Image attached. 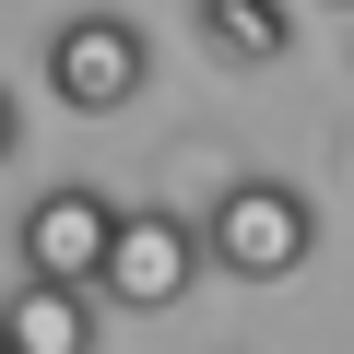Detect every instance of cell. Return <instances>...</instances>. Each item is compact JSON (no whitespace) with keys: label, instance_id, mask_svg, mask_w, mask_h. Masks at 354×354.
Segmentation results:
<instances>
[{"label":"cell","instance_id":"cell-9","mask_svg":"<svg viewBox=\"0 0 354 354\" xmlns=\"http://www.w3.org/2000/svg\"><path fill=\"white\" fill-rule=\"evenodd\" d=\"M342 12H354V0H342Z\"/></svg>","mask_w":354,"mask_h":354},{"label":"cell","instance_id":"cell-6","mask_svg":"<svg viewBox=\"0 0 354 354\" xmlns=\"http://www.w3.org/2000/svg\"><path fill=\"white\" fill-rule=\"evenodd\" d=\"M189 24H201V48H213L225 71L295 59V12H283V0H189Z\"/></svg>","mask_w":354,"mask_h":354},{"label":"cell","instance_id":"cell-1","mask_svg":"<svg viewBox=\"0 0 354 354\" xmlns=\"http://www.w3.org/2000/svg\"><path fill=\"white\" fill-rule=\"evenodd\" d=\"M201 272H213V225H189L177 201H130V213H118V248H106V272H95V295L130 307V319H177V307L201 295Z\"/></svg>","mask_w":354,"mask_h":354},{"label":"cell","instance_id":"cell-5","mask_svg":"<svg viewBox=\"0 0 354 354\" xmlns=\"http://www.w3.org/2000/svg\"><path fill=\"white\" fill-rule=\"evenodd\" d=\"M95 283H59V272H24L0 295V342L12 354H95Z\"/></svg>","mask_w":354,"mask_h":354},{"label":"cell","instance_id":"cell-7","mask_svg":"<svg viewBox=\"0 0 354 354\" xmlns=\"http://www.w3.org/2000/svg\"><path fill=\"white\" fill-rule=\"evenodd\" d=\"M24 153V106H12V83H0V165Z\"/></svg>","mask_w":354,"mask_h":354},{"label":"cell","instance_id":"cell-8","mask_svg":"<svg viewBox=\"0 0 354 354\" xmlns=\"http://www.w3.org/2000/svg\"><path fill=\"white\" fill-rule=\"evenodd\" d=\"M0 354H12V342H0Z\"/></svg>","mask_w":354,"mask_h":354},{"label":"cell","instance_id":"cell-2","mask_svg":"<svg viewBox=\"0 0 354 354\" xmlns=\"http://www.w3.org/2000/svg\"><path fill=\"white\" fill-rule=\"evenodd\" d=\"M201 225H213V272H236V283H295L319 260V201L295 177H225Z\"/></svg>","mask_w":354,"mask_h":354},{"label":"cell","instance_id":"cell-3","mask_svg":"<svg viewBox=\"0 0 354 354\" xmlns=\"http://www.w3.org/2000/svg\"><path fill=\"white\" fill-rule=\"evenodd\" d=\"M142 71H153V48H142L130 12H71V24L48 36V95H59L71 118H118V106L142 95Z\"/></svg>","mask_w":354,"mask_h":354},{"label":"cell","instance_id":"cell-4","mask_svg":"<svg viewBox=\"0 0 354 354\" xmlns=\"http://www.w3.org/2000/svg\"><path fill=\"white\" fill-rule=\"evenodd\" d=\"M118 213H130V201H106L95 177H59V189H36V201H24V272L95 283V272H106V248H118Z\"/></svg>","mask_w":354,"mask_h":354}]
</instances>
